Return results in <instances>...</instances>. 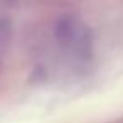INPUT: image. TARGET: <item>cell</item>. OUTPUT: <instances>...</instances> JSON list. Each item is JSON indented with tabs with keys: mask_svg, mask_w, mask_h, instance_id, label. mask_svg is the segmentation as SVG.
Returning a JSON list of instances; mask_svg holds the SVG:
<instances>
[{
	"mask_svg": "<svg viewBox=\"0 0 123 123\" xmlns=\"http://www.w3.org/2000/svg\"><path fill=\"white\" fill-rule=\"evenodd\" d=\"M56 39L57 42L76 52H83L89 49V34L81 25V22L74 17H62L56 25Z\"/></svg>",
	"mask_w": 123,
	"mask_h": 123,
	"instance_id": "obj_1",
	"label": "cell"
}]
</instances>
